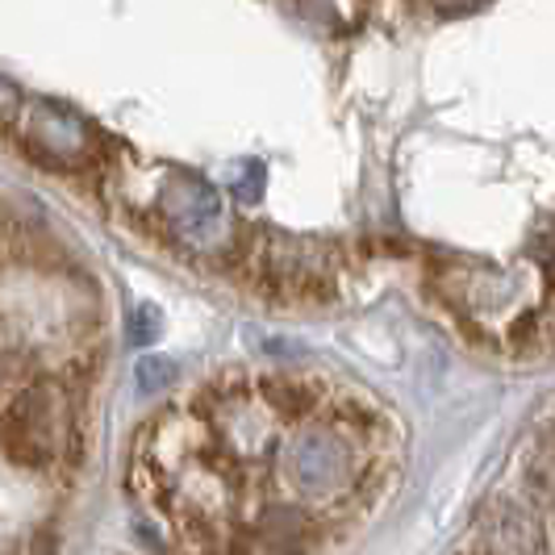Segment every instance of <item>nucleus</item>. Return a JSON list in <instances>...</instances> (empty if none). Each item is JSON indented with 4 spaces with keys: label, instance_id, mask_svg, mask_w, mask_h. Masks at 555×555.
Here are the masks:
<instances>
[{
    "label": "nucleus",
    "instance_id": "obj_6",
    "mask_svg": "<svg viewBox=\"0 0 555 555\" xmlns=\"http://www.w3.org/2000/svg\"><path fill=\"white\" fill-rule=\"evenodd\" d=\"M164 331V318H159V309L139 301V306L130 309V318H126V334H130V343H151V338H159Z\"/></svg>",
    "mask_w": 555,
    "mask_h": 555
},
{
    "label": "nucleus",
    "instance_id": "obj_7",
    "mask_svg": "<svg viewBox=\"0 0 555 555\" xmlns=\"http://www.w3.org/2000/svg\"><path fill=\"white\" fill-rule=\"evenodd\" d=\"M171 376H176V367H171V360H139V367H134V380H139V392H159L171 385Z\"/></svg>",
    "mask_w": 555,
    "mask_h": 555
},
{
    "label": "nucleus",
    "instance_id": "obj_1",
    "mask_svg": "<svg viewBox=\"0 0 555 555\" xmlns=\"http://www.w3.org/2000/svg\"><path fill=\"white\" fill-rule=\"evenodd\" d=\"M280 473H284V485L306 505H343L360 489V447L338 426L309 422L284 439Z\"/></svg>",
    "mask_w": 555,
    "mask_h": 555
},
{
    "label": "nucleus",
    "instance_id": "obj_5",
    "mask_svg": "<svg viewBox=\"0 0 555 555\" xmlns=\"http://www.w3.org/2000/svg\"><path fill=\"white\" fill-rule=\"evenodd\" d=\"M259 276L276 297H322L334 280V247L309 234L272 230L259 247Z\"/></svg>",
    "mask_w": 555,
    "mask_h": 555
},
{
    "label": "nucleus",
    "instance_id": "obj_4",
    "mask_svg": "<svg viewBox=\"0 0 555 555\" xmlns=\"http://www.w3.org/2000/svg\"><path fill=\"white\" fill-rule=\"evenodd\" d=\"M29 155L63 171H83L101 159V130L67 101H34L22 121Z\"/></svg>",
    "mask_w": 555,
    "mask_h": 555
},
{
    "label": "nucleus",
    "instance_id": "obj_8",
    "mask_svg": "<svg viewBox=\"0 0 555 555\" xmlns=\"http://www.w3.org/2000/svg\"><path fill=\"white\" fill-rule=\"evenodd\" d=\"M230 193L238 196V201H255V196L263 193V164L247 159V164L234 167V176H230Z\"/></svg>",
    "mask_w": 555,
    "mask_h": 555
},
{
    "label": "nucleus",
    "instance_id": "obj_3",
    "mask_svg": "<svg viewBox=\"0 0 555 555\" xmlns=\"http://www.w3.org/2000/svg\"><path fill=\"white\" fill-rule=\"evenodd\" d=\"M63 439H67V410H63V392L51 385L22 389L0 414V455L13 460L17 468L34 473L55 468Z\"/></svg>",
    "mask_w": 555,
    "mask_h": 555
},
{
    "label": "nucleus",
    "instance_id": "obj_2",
    "mask_svg": "<svg viewBox=\"0 0 555 555\" xmlns=\"http://www.w3.org/2000/svg\"><path fill=\"white\" fill-rule=\"evenodd\" d=\"M159 222L176 247L193 255H218L230 243V214L222 193L184 167H167L159 180Z\"/></svg>",
    "mask_w": 555,
    "mask_h": 555
},
{
    "label": "nucleus",
    "instance_id": "obj_9",
    "mask_svg": "<svg viewBox=\"0 0 555 555\" xmlns=\"http://www.w3.org/2000/svg\"><path fill=\"white\" fill-rule=\"evenodd\" d=\"M17 109H22V88L0 72V126H9L17 117Z\"/></svg>",
    "mask_w": 555,
    "mask_h": 555
}]
</instances>
